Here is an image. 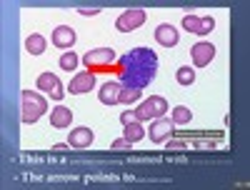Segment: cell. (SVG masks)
Returning <instances> with one entry per match:
<instances>
[{
  "mask_svg": "<svg viewBox=\"0 0 250 190\" xmlns=\"http://www.w3.org/2000/svg\"><path fill=\"white\" fill-rule=\"evenodd\" d=\"M155 68H158L155 53L148 48H135L130 55H125L120 60V73H123L125 85L138 88V90H143V85H148L153 80Z\"/></svg>",
  "mask_w": 250,
  "mask_h": 190,
  "instance_id": "obj_1",
  "label": "cell"
},
{
  "mask_svg": "<svg viewBox=\"0 0 250 190\" xmlns=\"http://www.w3.org/2000/svg\"><path fill=\"white\" fill-rule=\"evenodd\" d=\"M45 113V98L35 90H23V120L35 123Z\"/></svg>",
  "mask_w": 250,
  "mask_h": 190,
  "instance_id": "obj_2",
  "label": "cell"
},
{
  "mask_svg": "<svg viewBox=\"0 0 250 190\" xmlns=\"http://www.w3.org/2000/svg\"><path fill=\"white\" fill-rule=\"evenodd\" d=\"M165 110H168V103H165V98H160V95H153V98H148L140 108L135 110V115H138V120L143 123V120H158L160 115H165Z\"/></svg>",
  "mask_w": 250,
  "mask_h": 190,
  "instance_id": "obj_3",
  "label": "cell"
},
{
  "mask_svg": "<svg viewBox=\"0 0 250 190\" xmlns=\"http://www.w3.org/2000/svg\"><path fill=\"white\" fill-rule=\"evenodd\" d=\"M113 63H115V53H113L110 48H95V50H90V53L85 55V68H88L90 73L105 70L108 65H113Z\"/></svg>",
  "mask_w": 250,
  "mask_h": 190,
  "instance_id": "obj_4",
  "label": "cell"
},
{
  "mask_svg": "<svg viewBox=\"0 0 250 190\" xmlns=\"http://www.w3.org/2000/svg\"><path fill=\"white\" fill-rule=\"evenodd\" d=\"M145 20H148V15H145V10H140V8H135V10H125V13H120L118 15V20H115V28L120 30V33H128V30H135V28H140Z\"/></svg>",
  "mask_w": 250,
  "mask_h": 190,
  "instance_id": "obj_5",
  "label": "cell"
},
{
  "mask_svg": "<svg viewBox=\"0 0 250 190\" xmlns=\"http://www.w3.org/2000/svg\"><path fill=\"white\" fill-rule=\"evenodd\" d=\"M173 133H175V125H173V120H165V118L153 120L150 130H148V135H150V140H153V143H165V140H168Z\"/></svg>",
  "mask_w": 250,
  "mask_h": 190,
  "instance_id": "obj_6",
  "label": "cell"
},
{
  "mask_svg": "<svg viewBox=\"0 0 250 190\" xmlns=\"http://www.w3.org/2000/svg\"><path fill=\"white\" fill-rule=\"evenodd\" d=\"M38 88L45 90V95H50V98H55V100L62 98V83H60L58 75H53V73L38 75Z\"/></svg>",
  "mask_w": 250,
  "mask_h": 190,
  "instance_id": "obj_7",
  "label": "cell"
},
{
  "mask_svg": "<svg viewBox=\"0 0 250 190\" xmlns=\"http://www.w3.org/2000/svg\"><path fill=\"white\" fill-rule=\"evenodd\" d=\"M93 85H95V73L85 70L83 75H75V78L70 80L68 90H70L73 95H83V93H90V90H93Z\"/></svg>",
  "mask_w": 250,
  "mask_h": 190,
  "instance_id": "obj_8",
  "label": "cell"
},
{
  "mask_svg": "<svg viewBox=\"0 0 250 190\" xmlns=\"http://www.w3.org/2000/svg\"><path fill=\"white\" fill-rule=\"evenodd\" d=\"M190 55H193V63H195L198 68H205L208 63L215 58V48L210 43H195L193 50H190Z\"/></svg>",
  "mask_w": 250,
  "mask_h": 190,
  "instance_id": "obj_9",
  "label": "cell"
},
{
  "mask_svg": "<svg viewBox=\"0 0 250 190\" xmlns=\"http://www.w3.org/2000/svg\"><path fill=\"white\" fill-rule=\"evenodd\" d=\"M53 43H55L58 48H70V45L75 43V30L68 28V25H58V28L53 30Z\"/></svg>",
  "mask_w": 250,
  "mask_h": 190,
  "instance_id": "obj_10",
  "label": "cell"
},
{
  "mask_svg": "<svg viewBox=\"0 0 250 190\" xmlns=\"http://www.w3.org/2000/svg\"><path fill=\"white\" fill-rule=\"evenodd\" d=\"M120 90H123L120 83H105V85L100 88V103H103V105H115V103H120Z\"/></svg>",
  "mask_w": 250,
  "mask_h": 190,
  "instance_id": "obj_11",
  "label": "cell"
},
{
  "mask_svg": "<svg viewBox=\"0 0 250 190\" xmlns=\"http://www.w3.org/2000/svg\"><path fill=\"white\" fill-rule=\"evenodd\" d=\"M155 38H158V43H160V45H165V48L178 45V30H175L173 25H158Z\"/></svg>",
  "mask_w": 250,
  "mask_h": 190,
  "instance_id": "obj_12",
  "label": "cell"
},
{
  "mask_svg": "<svg viewBox=\"0 0 250 190\" xmlns=\"http://www.w3.org/2000/svg\"><path fill=\"white\" fill-rule=\"evenodd\" d=\"M93 143V130L90 128H75L68 138V145L73 148H88Z\"/></svg>",
  "mask_w": 250,
  "mask_h": 190,
  "instance_id": "obj_13",
  "label": "cell"
},
{
  "mask_svg": "<svg viewBox=\"0 0 250 190\" xmlns=\"http://www.w3.org/2000/svg\"><path fill=\"white\" fill-rule=\"evenodd\" d=\"M70 120H73V113L65 108V105H58V108L53 110V115H50L53 128H65V125H70Z\"/></svg>",
  "mask_w": 250,
  "mask_h": 190,
  "instance_id": "obj_14",
  "label": "cell"
},
{
  "mask_svg": "<svg viewBox=\"0 0 250 190\" xmlns=\"http://www.w3.org/2000/svg\"><path fill=\"white\" fill-rule=\"evenodd\" d=\"M45 48H48L45 35H30V38L25 40V50H28L30 55H43Z\"/></svg>",
  "mask_w": 250,
  "mask_h": 190,
  "instance_id": "obj_15",
  "label": "cell"
},
{
  "mask_svg": "<svg viewBox=\"0 0 250 190\" xmlns=\"http://www.w3.org/2000/svg\"><path fill=\"white\" fill-rule=\"evenodd\" d=\"M190 110H188L185 108V105H178V108L173 110V125H188V123H190Z\"/></svg>",
  "mask_w": 250,
  "mask_h": 190,
  "instance_id": "obj_16",
  "label": "cell"
},
{
  "mask_svg": "<svg viewBox=\"0 0 250 190\" xmlns=\"http://www.w3.org/2000/svg\"><path fill=\"white\" fill-rule=\"evenodd\" d=\"M143 135H145V130H143V125H140V123H130V125H125V138H128L130 143H138Z\"/></svg>",
  "mask_w": 250,
  "mask_h": 190,
  "instance_id": "obj_17",
  "label": "cell"
},
{
  "mask_svg": "<svg viewBox=\"0 0 250 190\" xmlns=\"http://www.w3.org/2000/svg\"><path fill=\"white\" fill-rule=\"evenodd\" d=\"M78 63H80V58H78L75 53H65V55L60 58V68H62V70H75Z\"/></svg>",
  "mask_w": 250,
  "mask_h": 190,
  "instance_id": "obj_18",
  "label": "cell"
},
{
  "mask_svg": "<svg viewBox=\"0 0 250 190\" xmlns=\"http://www.w3.org/2000/svg\"><path fill=\"white\" fill-rule=\"evenodd\" d=\"M140 93H143V90H138V88H130V85H125V88L120 90V103H135V100L140 98Z\"/></svg>",
  "mask_w": 250,
  "mask_h": 190,
  "instance_id": "obj_19",
  "label": "cell"
},
{
  "mask_svg": "<svg viewBox=\"0 0 250 190\" xmlns=\"http://www.w3.org/2000/svg\"><path fill=\"white\" fill-rule=\"evenodd\" d=\"M215 28V20L208 15V18H200V25H198V30H195V35H208Z\"/></svg>",
  "mask_w": 250,
  "mask_h": 190,
  "instance_id": "obj_20",
  "label": "cell"
},
{
  "mask_svg": "<svg viewBox=\"0 0 250 190\" xmlns=\"http://www.w3.org/2000/svg\"><path fill=\"white\" fill-rule=\"evenodd\" d=\"M193 80H195L193 68H180V70H178V83H180V85H190Z\"/></svg>",
  "mask_w": 250,
  "mask_h": 190,
  "instance_id": "obj_21",
  "label": "cell"
},
{
  "mask_svg": "<svg viewBox=\"0 0 250 190\" xmlns=\"http://www.w3.org/2000/svg\"><path fill=\"white\" fill-rule=\"evenodd\" d=\"M198 25H200V15H185V18H183V28H185V30L195 33Z\"/></svg>",
  "mask_w": 250,
  "mask_h": 190,
  "instance_id": "obj_22",
  "label": "cell"
},
{
  "mask_svg": "<svg viewBox=\"0 0 250 190\" xmlns=\"http://www.w3.org/2000/svg\"><path fill=\"white\" fill-rule=\"evenodd\" d=\"M113 150H130V148H133V143L128 140V138H118V140H113Z\"/></svg>",
  "mask_w": 250,
  "mask_h": 190,
  "instance_id": "obj_23",
  "label": "cell"
},
{
  "mask_svg": "<svg viewBox=\"0 0 250 190\" xmlns=\"http://www.w3.org/2000/svg\"><path fill=\"white\" fill-rule=\"evenodd\" d=\"M120 123H123V125H130V123H140V120H138L135 110H125V113L120 115Z\"/></svg>",
  "mask_w": 250,
  "mask_h": 190,
  "instance_id": "obj_24",
  "label": "cell"
},
{
  "mask_svg": "<svg viewBox=\"0 0 250 190\" xmlns=\"http://www.w3.org/2000/svg\"><path fill=\"white\" fill-rule=\"evenodd\" d=\"M100 8H80V15H98Z\"/></svg>",
  "mask_w": 250,
  "mask_h": 190,
  "instance_id": "obj_25",
  "label": "cell"
}]
</instances>
